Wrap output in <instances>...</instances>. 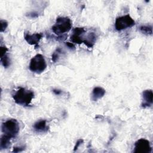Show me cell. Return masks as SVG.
<instances>
[{
  "mask_svg": "<svg viewBox=\"0 0 153 153\" xmlns=\"http://www.w3.org/2000/svg\"><path fill=\"white\" fill-rule=\"evenodd\" d=\"M34 97V93L32 91L20 87L13 96L14 102L20 105L28 106Z\"/></svg>",
  "mask_w": 153,
  "mask_h": 153,
  "instance_id": "obj_1",
  "label": "cell"
},
{
  "mask_svg": "<svg viewBox=\"0 0 153 153\" xmlns=\"http://www.w3.org/2000/svg\"><path fill=\"white\" fill-rule=\"evenodd\" d=\"M72 27V22L68 17L57 18L55 24L52 26V30L56 35L63 34L69 32Z\"/></svg>",
  "mask_w": 153,
  "mask_h": 153,
  "instance_id": "obj_2",
  "label": "cell"
},
{
  "mask_svg": "<svg viewBox=\"0 0 153 153\" xmlns=\"http://www.w3.org/2000/svg\"><path fill=\"white\" fill-rule=\"evenodd\" d=\"M2 131L3 134L11 139L15 138L19 132V124L15 119H10L2 124Z\"/></svg>",
  "mask_w": 153,
  "mask_h": 153,
  "instance_id": "obj_3",
  "label": "cell"
},
{
  "mask_svg": "<svg viewBox=\"0 0 153 153\" xmlns=\"http://www.w3.org/2000/svg\"><path fill=\"white\" fill-rule=\"evenodd\" d=\"M47 68V63L44 56L38 54L32 58L30 62L29 69L35 73L41 74Z\"/></svg>",
  "mask_w": 153,
  "mask_h": 153,
  "instance_id": "obj_4",
  "label": "cell"
},
{
  "mask_svg": "<svg viewBox=\"0 0 153 153\" xmlns=\"http://www.w3.org/2000/svg\"><path fill=\"white\" fill-rule=\"evenodd\" d=\"M135 25L134 20L129 14L118 17L115 22V27L117 30H122L128 27H131Z\"/></svg>",
  "mask_w": 153,
  "mask_h": 153,
  "instance_id": "obj_5",
  "label": "cell"
},
{
  "mask_svg": "<svg viewBox=\"0 0 153 153\" xmlns=\"http://www.w3.org/2000/svg\"><path fill=\"white\" fill-rule=\"evenodd\" d=\"M151 151L152 148L150 142L147 139L142 138L137 140L134 143V149L133 151L134 153H150Z\"/></svg>",
  "mask_w": 153,
  "mask_h": 153,
  "instance_id": "obj_6",
  "label": "cell"
},
{
  "mask_svg": "<svg viewBox=\"0 0 153 153\" xmlns=\"http://www.w3.org/2000/svg\"><path fill=\"white\" fill-rule=\"evenodd\" d=\"M152 91L151 90H144L142 93L143 102L142 106L143 108L150 107L152 104Z\"/></svg>",
  "mask_w": 153,
  "mask_h": 153,
  "instance_id": "obj_7",
  "label": "cell"
},
{
  "mask_svg": "<svg viewBox=\"0 0 153 153\" xmlns=\"http://www.w3.org/2000/svg\"><path fill=\"white\" fill-rule=\"evenodd\" d=\"M42 37V34L41 33H36L32 35L26 34L25 36V39L29 44L36 45L39 43V41L41 39Z\"/></svg>",
  "mask_w": 153,
  "mask_h": 153,
  "instance_id": "obj_8",
  "label": "cell"
},
{
  "mask_svg": "<svg viewBox=\"0 0 153 153\" xmlns=\"http://www.w3.org/2000/svg\"><path fill=\"white\" fill-rule=\"evenodd\" d=\"M105 94V90L100 87H96L93 88L91 99L94 101H97V100L101 99L103 97Z\"/></svg>",
  "mask_w": 153,
  "mask_h": 153,
  "instance_id": "obj_9",
  "label": "cell"
},
{
  "mask_svg": "<svg viewBox=\"0 0 153 153\" xmlns=\"http://www.w3.org/2000/svg\"><path fill=\"white\" fill-rule=\"evenodd\" d=\"M96 41V36L94 33H89L86 37L83 38V43H84L88 47L91 48L93 47Z\"/></svg>",
  "mask_w": 153,
  "mask_h": 153,
  "instance_id": "obj_10",
  "label": "cell"
},
{
  "mask_svg": "<svg viewBox=\"0 0 153 153\" xmlns=\"http://www.w3.org/2000/svg\"><path fill=\"white\" fill-rule=\"evenodd\" d=\"M33 128L38 132H44L48 130L45 120H40L36 122L33 125Z\"/></svg>",
  "mask_w": 153,
  "mask_h": 153,
  "instance_id": "obj_11",
  "label": "cell"
},
{
  "mask_svg": "<svg viewBox=\"0 0 153 153\" xmlns=\"http://www.w3.org/2000/svg\"><path fill=\"white\" fill-rule=\"evenodd\" d=\"M10 139L9 137L3 134L1 137L0 141V148L1 149L7 148L10 145Z\"/></svg>",
  "mask_w": 153,
  "mask_h": 153,
  "instance_id": "obj_12",
  "label": "cell"
},
{
  "mask_svg": "<svg viewBox=\"0 0 153 153\" xmlns=\"http://www.w3.org/2000/svg\"><path fill=\"white\" fill-rule=\"evenodd\" d=\"M139 29L143 33L146 35H151L152 33V27L151 26H141Z\"/></svg>",
  "mask_w": 153,
  "mask_h": 153,
  "instance_id": "obj_13",
  "label": "cell"
},
{
  "mask_svg": "<svg viewBox=\"0 0 153 153\" xmlns=\"http://www.w3.org/2000/svg\"><path fill=\"white\" fill-rule=\"evenodd\" d=\"M1 62L4 68H8L10 65V60L8 57L5 54L3 56H1Z\"/></svg>",
  "mask_w": 153,
  "mask_h": 153,
  "instance_id": "obj_14",
  "label": "cell"
},
{
  "mask_svg": "<svg viewBox=\"0 0 153 153\" xmlns=\"http://www.w3.org/2000/svg\"><path fill=\"white\" fill-rule=\"evenodd\" d=\"M62 53V51H61V49L58 48L56 50V51L53 53L52 54V56H51V60L53 62H56V61L58 60L59 57V56H60V54Z\"/></svg>",
  "mask_w": 153,
  "mask_h": 153,
  "instance_id": "obj_15",
  "label": "cell"
},
{
  "mask_svg": "<svg viewBox=\"0 0 153 153\" xmlns=\"http://www.w3.org/2000/svg\"><path fill=\"white\" fill-rule=\"evenodd\" d=\"M8 26V23L6 20H1V32H3Z\"/></svg>",
  "mask_w": 153,
  "mask_h": 153,
  "instance_id": "obj_16",
  "label": "cell"
},
{
  "mask_svg": "<svg viewBox=\"0 0 153 153\" xmlns=\"http://www.w3.org/2000/svg\"><path fill=\"white\" fill-rule=\"evenodd\" d=\"M8 51V48L5 46L1 47V56H3L6 54L7 51Z\"/></svg>",
  "mask_w": 153,
  "mask_h": 153,
  "instance_id": "obj_17",
  "label": "cell"
},
{
  "mask_svg": "<svg viewBox=\"0 0 153 153\" xmlns=\"http://www.w3.org/2000/svg\"><path fill=\"white\" fill-rule=\"evenodd\" d=\"M83 143V140H82V139H80L78 140V141L76 142V144H75V146H74V151H75L76 150H77V149L78 148L79 146L81 143Z\"/></svg>",
  "mask_w": 153,
  "mask_h": 153,
  "instance_id": "obj_18",
  "label": "cell"
},
{
  "mask_svg": "<svg viewBox=\"0 0 153 153\" xmlns=\"http://www.w3.org/2000/svg\"><path fill=\"white\" fill-rule=\"evenodd\" d=\"M23 149H24L23 148H21V147H14V148H13V152H18L22 151Z\"/></svg>",
  "mask_w": 153,
  "mask_h": 153,
  "instance_id": "obj_19",
  "label": "cell"
},
{
  "mask_svg": "<svg viewBox=\"0 0 153 153\" xmlns=\"http://www.w3.org/2000/svg\"><path fill=\"white\" fill-rule=\"evenodd\" d=\"M66 45L69 47L70 48H75V45L74 44V43H71V42H66Z\"/></svg>",
  "mask_w": 153,
  "mask_h": 153,
  "instance_id": "obj_20",
  "label": "cell"
},
{
  "mask_svg": "<svg viewBox=\"0 0 153 153\" xmlns=\"http://www.w3.org/2000/svg\"><path fill=\"white\" fill-rule=\"evenodd\" d=\"M53 91L56 95H59L62 93V91L60 90H58V89H54L53 90Z\"/></svg>",
  "mask_w": 153,
  "mask_h": 153,
  "instance_id": "obj_21",
  "label": "cell"
}]
</instances>
